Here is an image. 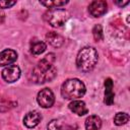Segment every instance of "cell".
<instances>
[{
  "label": "cell",
  "instance_id": "1",
  "mask_svg": "<svg viewBox=\"0 0 130 130\" xmlns=\"http://www.w3.org/2000/svg\"><path fill=\"white\" fill-rule=\"evenodd\" d=\"M56 56L54 53L46 55L38 64L34 67L31 71V80L35 83L43 84L45 82L53 80L57 75V68L54 65Z\"/></svg>",
  "mask_w": 130,
  "mask_h": 130
},
{
  "label": "cell",
  "instance_id": "2",
  "mask_svg": "<svg viewBox=\"0 0 130 130\" xmlns=\"http://www.w3.org/2000/svg\"><path fill=\"white\" fill-rule=\"evenodd\" d=\"M99 60V55L93 47L82 48L76 57V66L82 72L91 71L96 65Z\"/></svg>",
  "mask_w": 130,
  "mask_h": 130
},
{
  "label": "cell",
  "instance_id": "3",
  "mask_svg": "<svg viewBox=\"0 0 130 130\" xmlns=\"http://www.w3.org/2000/svg\"><path fill=\"white\" fill-rule=\"evenodd\" d=\"M84 83L77 78H70L63 82L61 86V94L66 100H77L85 93Z\"/></svg>",
  "mask_w": 130,
  "mask_h": 130
},
{
  "label": "cell",
  "instance_id": "4",
  "mask_svg": "<svg viewBox=\"0 0 130 130\" xmlns=\"http://www.w3.org/2000/svg\"><path fill=\"white\" fill-rule=\"evenodd\" d=\"M43 18L46 22H48L53 27H61L68 18V13L65 9L61 8H51L47 10Z\"/></svg>",
  "mask_w": 130,
  "mask_h": 130
},
{
  "label": "cell",
  "instance_id": "5",
  "mask_svg": "<svg viewBox=\"0 0 130 130\" xmlns=\"http://www.w3.org/2000/svg\"><path fill=\"white\" fill-rule=\"evenodd\" d=\"M37 102H38V104L42 108L48 109V108H51L54 105V103H55V95H54L53 91L50 88L45 87V88L41 89L38 92Z\"/></svg>",
  "mask_w": 130,
  "mask_h": 130
},
{
  "label": "cell",
  "instance_id": "6",
  "mask_svg": "<svg viewBox=\"0 0 130 130\" xmlns=\"http://www.w3.org/2000/svg\"><path fill=\"white\" fill-rule=\"evenodd\" d=\"M20 73H21L20 68L17 65H9V66H6L2 70L1 75H2V78L6 82L12 83L18 80V78L20 77Z\"/></svg>",
  "mask_w": 130,
  "mask_h": 130
},
{
  "label": "cell",
  "instance_id": "7",
  "mask_svg": "<svg viewBox=\"0 0 130 130\" xmlns=\"http://www.w3.org/2000/svg\"><path fill=\"white\" fill-rule=\"evenodd\" d=\"M108 4L104 0H95L92 1L88 6V12L93 17H100L107 12Z\"/></svg>",
  "mask_w": 130,
  "mask_h": 130
},
{
  "label": "cell",
  "instance_id": "8",
  "mask_svg": "<svg viewBox=\"0 0 130 130\" xmlns=\"http://www.w3.org/2000/svg\"><path fill=\"white\" fill-rule=\"evenodd\" d=\"M17 59L16 51L12 49H5L0 52V66H9Z\"/></svg>",
  "mask_w": 130,
  "mask_h": 130
},
{
  "label": "cell",
  "instance_id": "9",
  "mask_svg": "<svg viewBox=\"0 0 130 130\" xmlns=\"http://www.w3.org/2000/svg\"><path fill=\"white\" fill-rule=\"evenodd\" d=\"M42 120V115L38 111H30L23 117V124L27 128H35Z\"/></svg>",
  "mask_w": 130,
  "mask_h": 130
},
{
  "label": "cell",
  "instance_id": "10",
  "mask_svg": "<svg viewBox=\"0 0 130 130\" xmlns=\"http://www.w3.org/2000/svg\"><path fill=\"white\" fill-rule=\"evenodd\" d=\"M113 80L108 77L105 80V98H104V103L107 106H111L114 104V98H115V93L113 90Z\"/></svg>",
  "mask_w": 130,
  "mask_h": 130
},
{
  "label": "cell",
  "instance_id": "11",
  "mask_svg": "<svg viewBox=\"0 0 130 130\" xmlns=\"http://www.w3.org/2000/svg\"><path fill=\"white\" fill-rule=\"evenodd\" d=\"M68 108L71 112H73L74 114H76L78 116H83V115L88 113V109H87V107L83 101L74 100L71 103H69Z\"/></svg>",
  "mask_w": 130,
  "mask_h": 130
},
{
  "label": "cell",
  "instance_id": "12",
  "mask_svg": "<svg viewBox=\"0 0 130 130\" xmlns=\"http://www.w3.org/2000/svg\"><path fill=\"white\" fill-rule=\"evenodd\" d=\"M86 130H100L102 127V120L96 115H91L86 118L84 123Z\"/></svg>",
  "mask_w": 130,
  "mask_h": 130
},
{
  "label": "cell",
  "instance_id": "13",
  "mask_svg": "<svg viewBox=\"0 0 130 130\" xmlns=\"http://www.w3.org/2000/svg\"><path fill=\"white\" fill-rule=\"evenodd\" d=\"M46 40L48 41V43L55 47V48H59L63 45L64 43V38L62 36H60L59 34L55 32V31H49L46 35Z\"/></svg>",
  "mask_w": 130,
  "mask_h": 130
},
{
  "label": "cell",
  "instance_id": "14",
  "mask_svg": "<svg viewBox=\"0 0 130 130\" xmlns=\"http://www.w3.org/2000/svg\"><path fill=\"white\" fill-rule=\"evenodd\" d=\"M29 49H30V52H31L34 55H41L42 53H44V52L46 51L47 45H46L43 41L34 39V40H31V42H30Z\"/></svg>",
  "mask_w": 130,
  "mask_h": 130
},
{
  "label": "cell",
  "instance_id": "15",
  "mask_svg": "<svg viewBox=\"0 0 130 130\" xmlns=\"http://www.w3.org/2000/svg\"><path fill=\"white\" fill-rule=\"evenodd\" d=\"M129 121V115L124 112H119L114 117V124L117 126H122Z\"/></svg>",
  "mask_w": 130,
  "mask_h": 130
},
{
  "label": "cell",
  "instance_id": "16",
  "mask_svg": "<svg viewBox=\"0 0 130 130\" xmlns=\"http://www.w3.org/2000/svg\"><path fill=\"white\" fill-rule=\"evenodd\" d=\"M40 3L48 8H58L61 6H64L68 3V1H60V0H55V1H51V0H46V1H40Z\"/></svg>",
  "mask_w": 130,
  "mask_h": 130
},
{
  "label": "cell",
  "instance_id": "17",
  "mask_svg": "<svg viewBox=\"0 0 130 130\" xmlns=\"http://www.w3.org/2000/svg\"><path fill=\"white\" fill-rule=\"evenodd\" d=\"M92 36H93V39L94 41L99 42V41H102L104 39V34H103V27L101 24H95L92 28Z\"/></svg>",
  "mask_w": 130,
  "mask_h": 130
},
{
  "label": "cell",
  "instance_id": "18",
  "mask_svg": "<svg viewBox=\"0 0 130 130\" xmlns=\"http://www.w3.org/2000/svg\"><path fill=\"white\" fill-rule=\"evenodd\" d=\"M16 103H12L8 100H1L0 101V112H7L13 107H15Z\"/></svg>",
  "mask_w": 130,
  "mask_h": 130
},
{
  "label": "cell",
  "instance_id": "19",
  "mask_svg": "<svg viewBox=\"0 0 130 130\" xmlns=\"http://www.w3.org/2000/svg\"><path fill=\"white\" fill-rule=\"evenodd\" d=\"M48 130H61V124L59 122V120H52L49 124H48Z\"/></svg>",
  "mask_w": 130,
  "mask_h": 130
},
{
  "label": "cell",
  "instance_id": "20",
  "mask_svg": "<svg viewBox=\"0 0 130 130\" xmlns=\"http://www.w3.org/2000/svg\"><path fill=\"white\" fill-rule=\"evenodd\" d=\"M14 4H16V1H0V8H10Z\"/></svg>",
  "mask_w": 130,
  "mask_h": 130
},
{
  "label": "cell",
  "instance_id": "21",
  "mask_svg": "<svg viewBox=\"0 0 130 130\" xmlns=\"http://www.w3.org/2000/svg\"><path fill=\"white\" fill-rule=\"evenodd\" d=\"M115 4L122 7V6H125V5L129 4V1H115Z\"/></svg>",
  "mask_w": 130,
  "mask_h": 130
}]
</instances>
